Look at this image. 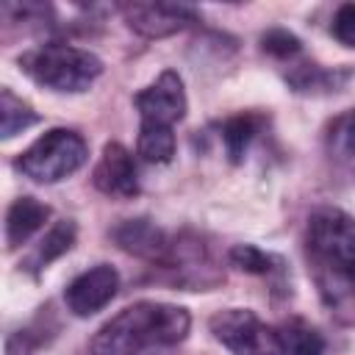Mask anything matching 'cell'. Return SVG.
<instances>
[{
  "instance_id": "5b68a950",
  "label": "cell",
  "mask_w": 355,
  "mask_h": 355,
  "mask_svg": "<svg viewBox=\"0 0 355 355\" xmlns=\"http://www.w3.org/2000/svg\"><path fill=\"white\" fill-rule=\"evenodd\" d=\"M86 155L89 150L80 133L67 128H53L42 133L17 158V169L36 183H58L72 172H78L86 164Z\"/></svg>"
},
{
  "instance_id": "e0dca14e",
  "label": "cell",
  "mask_w": 355,
  "mask_h": 355,
  "mask_svg": "<svg viewBox=\"0 0 355 355\" xmlns=\"http://www.w3.org/2000/svg\"><path fill=\"white\" fill-rule=\"evenodd\" d=\"M330 144L341 155H355V108L341 114L330 128Z\"/></svg>"
},
{
  "instance_id": "7a4b0ae2",
  "label": "cell",
  "mask_w": 355,
  "mask_h": 355,
  "mask_svg": "<svg viewBox=\"0 0 355 355\" xmlns=\"http://www.w3.org/2000/svg\"><path fill=\"white\" fill-rule=\"evenodd\" d=\"M191 319L169 302H133L108 319L92 338V355H141L144 349L172 347L189 336Z\"/></svg>"
},
{
  "instance_id": "4fadbf2b",
  "label": "cell",
  "mask_w": 355,
  "mask_h": 355,
  "mask_svg": "<svg viewBox=\"0 0 355 355\" xmlns=\"http://www.w3.org/2000/svg\"><path fill=\"white\" fill-rule=\"evenodd\" d=\"M72 244H75V225H72L69 219H61V222H55V225L47 230V236L39 241V247H36L33 255L28 258V266H31L33 272H39V269H44L50 261H55L58 255H64Z\"/></svg>"
},
{
  "instance_id": "9a60e30c",
  "label": "cell",
  "mask_w": 355,
  "mask_h": 355,
  "mask_svg": "<svg viewBox=\"0 0 355 355\" xmlns=\"http://www.w3.org/2000/svg\"><path fill=\"white\" fill-rule=\"evenodd\" d=\"M230 263L239 266L241 272H250V275H261V277H275V275H286V263L272 255V252H263L252 244H236L230 250Z\"/></svg>"
},
{
  "instance_id": "2e32d148",
  "label": "cell",
  "mask_w": 355,
  "mask_h": 355,
  "mask_svg": "<svg viewBox=\"0 0 355 355\" xmlns=\"http://www.w3.org/2000/svg\"><path fill=\"white\" fill-rule=\"evenodd\" d=\"M0 119H3V139H11L19 130L39 122L36 111L25 100H19L11 89H3V94H0Z\"/></svg>"
},
{
  "instance_id": "5bb4252c",
  "label": "cell",
  "mask_w": 355,
  "mask_h": 355,
  "mask_svg": "<svg viewBox=\"0 0 355 355\" xmlns=\"http://www.w3.org/2000/svg\"><path fill=\"white\" fill-rule=\"evenodd\" d=\"M261 125H263V119L255 116V114H239V116H230L222 125V141H225V150H227L230 161H241L250 141L261 133Z\"/></svg>"
},
{
  "instance_id": "8fae6325",
  "label": "cell",
  "mask_w": 355,
  "mask_h": 355,
  "mask_svg": "<svg viewBox=\"0 0 355 355\" xmlns=\"http://www.w3.org/2000/svg\"><path fill=\"white\" fill-rule=\"evenodd\" d=\"M50 216V208L44 202H39L36 197H19L11 202L8 214H6V241L8 247H19L25 244Z\"/></svg>"
},
{
  "instance_id": "9c48e42d",
  "label": "cell",
  "mask_w": 355,
  "mask_h": 355,
  "mask_svg": "<svg viewBox=\"0 0 355 355\" xmlns=\"http://www.w3.org/2000/svg\"><path fill=\"white\" fill-rule=\"evenodd\" d=\"M92 180L108 197H133V194H139V172H136V161H133L130 150L122 147L119 141H108L103 147V155L94 166Z\"/></svg>"
},
{
  "instance_id": "52a82bcc",
  "label": "cell",
  "mask_w": 355,
  "mask_h": 355,
  "mask_svg": "<svg viewBox=\"0 0 355 355\" xmlns=\"http://www.w3.org/2000/svg\"><path fill=\"white\" fill-rule=\"evenodd\" d=\"M122 14L130 31L147 39H164L197 22V11L183 3H125Z\"/></svg>"
},
{
  "instance_id": "3957f363",
  "label": "cell",
  "mask_w": 355,
  "mask_h": 355,
  "mask_svg": "<svg viewBox=\"0 0 355 355\" xmlns=\"http://www.w3.org/2000/svg\"><path fill=\"white\" fill-rule=\"evenodd\" d=\"M139 111V144L136 153L147 164H169L175 155V125L186 116V92L175 69H164L136 97Z\"/></svg>"
},
{
  "instance_id": "30bf717a",
  "label": "cell",
  "mask_w": 355,
  "mask_h": 355,
  "mask_svg": "<svg viewBox=\"0 0 355 355\" xmlns=\"http://www.w3.org/2000/svg\"><path fill=\"white\" fill-rule=\"evenodd\" d=\"M114 241L125 252H130L136 258H144L150 263H158L164 250H166L169 236L161 227H155L150 219H128L119 227H114Z\"/></svg>"
},
{
  "instance_id": "6da1fadb",
  "label": "cell",
  "mask_w": 355,
  "mask_h": 355,
  "mask_svg": "<svg viewBox=\"0 0 355 355\" xmlns=\"http://www.w3.org/2000/svg\"><path fill=\"white\" fill-rule=\"evenodd\" d=\"M305 261L327 305L355 302V219L341 208H319L305 227Z\"/></svg>"
},
{
  "instance_id": "277c9868",
  "label": "cell",
  "mask_w": 355,
  "mask_h": 355,
  "mask_svg": "<svg viewBox=\"0 0 355 355\" xmlns=\"http://www.w3.org/2000/svg\"><path fill=\"white\" fill-rule=\"evenodd\" d=\"M22 72L53 92H86L103 72V61L80 47L47 42L19 55Z\"/></svg>"
},
{
  "instance_id": "ba28073f",
  "label": "cell",
  "mask_w": 355,
  "mask_h": 355,
  "mask_svg": "<svg viewBox=\"0 0 355 355\" xmlns=\"http://www.w3.org/2000/svg\"><path fill=\"white\" fill-rule=\"evenodd\" d=\"M116 288H119L116 269L100 263V266H92V269L80 272L67 286L64 300H67V308L75 316H92V313H97L100 308H105L116 297Z\"/></svg>"
},
{
  "instance_id": "ac0fdd59",
  "label": "cell",
  "mask_w": 355,
  "mask_h": 355,
  "mask_svg": "<svg viewBox=\"0 0 355 355\" xmlns=\"http://www.w3.org/2000/svg\"><path fill=\"white\" fill-rule=\"evenodd\" d=\"M261 44H263V50H266L269 55H275V58H291V55L300 53V39H297L294 33L283 31V28H275V31L263 33Z\"/></svg>"
},
{
  "instance_id": "d6986e66",
  "label": "cell",
  "mask_w": 355,
  "mask_h": 355,
  "mask_svg": "<svg viewBox=\"0 0 355 355\" xmlns=\"http://www.w3.org/2000/svg\"><path fill=\"white\" fill-rule=\"evenodd\" d=\"M333 36L347 44V47H355V3H344L338 6V11L333 14V25H330Z\"/></svg>"
},
{
  "instance_id": "8992f818",
  "label": "cell",
  "mask_w": 355,
  "mask_h": 355,
  "mask_svg": "<svg viewBox=\"0 0 355 355\" xmlns=\"http://www.w3.org/2000/svg\"><path fill=\"white\" fill-rule=\"evenodd\" d=\"M211 333L233 355H286L277 330H272L252 311L244 308H227L214 313Z\"/></svg>"
},
{
  "instance_id": "7c38bea8",
  "label": "cell",
  "mask_w": 355,
  "mask_h": 355,
  "mask_svg": "<svg viewBox=\"0 0 355 355\" xmlns=\"http://www.w3.org/2000/svg\"><path fill=\"white\" fill-rule=\"evenodd\" d=\"M277 336L283 341L286 355H322L324 352V338L316 327H311L305 319L291 316L277 327Z\"/></svg>"
}]
</instances>
